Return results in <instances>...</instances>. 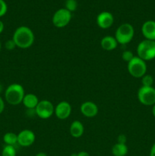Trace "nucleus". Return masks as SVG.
<instances>
[{
    "label": "nucleus",
    "instance_id": "f257e3e1",
    "mask_svg": "<svg viewBox=\"0 0 155 156\" xmlns=\"http://www.w3.org/2000/svg\"><path fill=\"white\" fill-rule=\"evenodd\" d=\"M12 40L15 43L17 47L27 49L33 44L35 36L33 30L30 27L27 26H21L15 30Z\"/></svg>",
    "mask_w": 155,
    "mask_h": 156
},
{
    "label": "nucleus",
    "instance_id": "f03ea898",
    "mask_svg": "<svg viewBox=\"0 0 155 156\" xmlns=\"http://www.w3.org/2000/svg\"><path fill=\"white\" fill-rule=\"evenodd\" d=\"M24 95V87L18 83L11 84L5 91V101L11 105H18L22 103Z\"/></svg>",
    "mask_w": 155,
    "mask_h": 156
},
{
    "label": "nucleus",
    "instance_id": "7ed1b4c3",
    "mask_svg": "<svg viewBox=\"0 0 155 156\" xmlns=\"http://www.w3.org/2000/svg\"><path fill=\"white\" fill-rule=\"evenodd\" d=\"M138 56L145 62L155 59V41L143 40L137 47Z\"/></svg>",
    "mask_w": 155,
    "mask_h": 156
},
{
    "label": "nucleus",
    "instance_id": "20e7f679",
    "mask_svg": "<svg viewBox=\"0 0 155 156\" xmlns=\"http://www.w3.org/2000/svg\"><path fill=\"white\" fill-rule=\"evenodd\" d=\"M135 35L134 27L129 23H124L117 27L115 33V38L118 44L126 45L132 41Z\"/></svg>",
    "mask_w": 155,
    "mask_h": 156
},
{
    "label": "nucleus",
    "instance_id": "39448f33",
    "mask_svg": "<svg viewBox=\"0 0 155 156\" xmlns=\"http://www.w3.org/2000/svg\"><path fill=\"white\" fill-rule=\"evenodd\" d=\"M127 68L129 74L135 79H141L147 74V63L138 56H134L133 59L128 62Z\"/></svg>",
    "mask_w": 155,
    "mask_h": 156
},
{
    "label": "nucleus",
    "instance_id": "423d86ee",
    "mask_svg": "<svg viewBox=\"0 0 155 156\" xmlns=\"http://www.w3.org/2000/svg\"><path fill=\"white\" fill-rule=\"evenodd\" d=\"M138 99L141 105L153 106L155 105V88L141 86L138 91Z\"/></svg>",
    "mask_w": 155,
    "mask_h": 156
},
{
    "label": "nucleus",
    "instance_id": "0eeeda50",
    "mask_svg": "<svg viewBox=\"0 0 155 156\" xmlns=\"http://www.w3.org/2000/svg\"><path fill=\"white\" fill-rule=\"evenodd\" d=\"M71 19V13L65 9H59L53 15L52 21L53 25L58 28H62L68 25Z\"/></svg>",
    "mask_w": 155,
    "mask_h": 156
},
{
    "label": "nucleus",
    "instance_id": "6e6552de",
    "mask_svg": "<svg viewBox=\"0 0 155 156\" xmlns=\"http://www.w3.org/2000/svg\"><path fill=\"white\" fill-rule=\"evenodd\" d=\"M36 115L43 120L49 119L55 112V107L51 101L48 100L40 101L37 106L35 108Z\"/></svg>",
    "mask_w": 155,
    "mask_h": 156
},
{
    "label": "nucleus",
    "instance_id": "1a4fd4ad",
    "mask_svg": "<svg viewBox=\"0 0 155 156\" xmlns=\"http://www.w3.org/2000/svg\"><path fill=\"white\" fill-rule=\"evenodd\" d=\"M35 133L30 129H24L18 134V144L22 147H29L34 143Z\"/></svg>",
    "mask_w": 155,
    "mask_h": 156
},
{
    "label": "nucleus",
    "instance_id": "9d476101",
    "mask_svg": "<svg viewBox=\"0 0 155 156\" xmlns=\"http://www.w3.org/2000/svg\"><path fill=\"white\" fill-rule=\"evenodd\" d=\"M55 115L59 120L68 118L71 114V106L68 101H61L55 107Z\"/></svg>",
    "mask_w": 155,
    "mask_h": 156
},
{
    "label": "nucleus",
    "instance_id": "9b49d317",
    "mask_svg": "<svg viewBox=\"0 0 155 156\" xmlns=\"http://www.w3.org/2000/svg\"><path fill=\"white\" fill-rule=\"evenodd\" d=\"M114 17L109 12H102L97 15V24L101 29H108L113 24Z\"/></svg>",
    "mask_w": 155,
    "mask_h": 156
},
{
    "label": "nucleus",
    "instance_id": "f8f14e48",
    "mask_svg": "<svg viewBox=\"0 0 155 156\" xmlns=\"http://www.w3.org/2000/svg\"><path fill=\"white\" fill-rule=\"evenodd\" d=\"M80 111L84 117L92 118L98 114V107L93 101H85L81 105Z\"/></svg>",
    "mask_w": 155,
    "mask_h": 156
},
{
    "label": "nucleus",
    "instance_id": "ddd939ff",
    "mask_svg": "<svg viewBox=\"0 0 155 156\" xmlns=\"http://www.w3.org/2000/svg\"><path fill=\"white\" fill-rule=\"evenodd\" d=\"M141 33L146 40L155 41V21H145L141 26Z\"/></svg>",
    "mask_w": 155,
    "mask_h": 156
},
{
    "label": "nucleus",
    "instance_id": "4468645a",
    "mask_svg": "<svg viewBox=\"0 0 155 156\" xmlns=\"http://www.w3.org/2000/svg\"><path fill=\"white\" fill-rule=\"evenodd\" d=\"M118 44L115 37L110 36V35L103 37L100 41V46H101L102 49L106 50V51H112V50H115Z\"/></svg>",
    "mask_w": 155,
    "mask_h": 156
},
{
    "label": "nucleus",
    "instance_id": "2eb2a0df",
    "mask_svg": "<svg viewBox=\"0 0 155 156\" xmlns=\"http://www.w3.org/2000/svg\"><path fill=\"white\" fill-rule=\"evenodd\" d=\"M70 134L74 138H80L84 132V127L83 123L79 120H74L70 125Z\"/></svg>",
    "mask_w": 155,
    "mask_h": 156
},
{
    "label": "nucleus",
    "instance_id": "dca6fc26",
    "mask_svg": "<svg viewBox=\"0 0 155 156\" xmlns=\"http://www.w3.org/2000/svg\"><path fill=\"white\" fill-rule=\"evenodd\" d=\"M39 101V99L36 94L30 93L24 95L22 103L27 109H35Z\"/></svg>",
    "mask_w": 155,
    "mask_h": 156
},
{
    "label": "nucleus",
    "instance_id": "f3484780",
    "mask_svg": "<svg viewBox=\"0 0 155 156\" xmlns=\"http://www.w3.org/2000/svg\"><path fill=\"white\" fill-rule=\"evenodd\" d=\"M128 149L126 144L115 143L112 148V154L113 156H126L128 154Z\"/></svg>",
    "mask_w": 155,
    "mask_h": 156
},
{
    "label": "nucleus",
    "instance_id": "a211bd4d",
    "mask_svg": "<svg viewBox=\"0 0 155 156\" xmlns=\"http://www.w3.org/2000/svg\"><path fill=\"white\" fill-rule=\"evenodd\" d=\"M3 141L6 145L15 146L18 143V135L12 132L6 133L3 136Z\"/></svg>",
    "mask_w": 155,
    "mask_h": 156
},
{
    "label": "nucleus",
    "instance_id": "6ab92c4d",
    "mask_svg": "<svg viewBox=\"0 0 155 156\" xmlns=\"http://www.w3.org/2000/svg\"><path fill=\"white\" fill-rule=\"evenodd\" d=\"M16 149L15 146L6 145L2 151V156H16Z\"/></svg>",
    "mask_w": 155,
    "mask_h": 156
},
{
    "label": "nucleus",
    "instance_id": "aec40b11",
    "mask_svg": "<svg viewBox=\"0 0 155 156\" xmlns=\"http://www.w3.org/2000/svg\"><path fill=\"white\" fill-rule=\"evenodd\" d=\"M153 78L150 75L145 74L141 78V84L142 86L144 87H151L153 85Z\"/></svg>",
    "mask_w": 155,
    "mask_h": 156
},
{
    "label": "nucleus",
    "instance_id": "412c9836",
    "mask_svg": "<svg viewBox=\"0 0 155 156\" xmlns=\"http://www.w3.org/2000/svg\"><path fill=\"white\" fill-rule=\"evenodd\" d=\"M78 8L77 0H66L65 2V9L69 11L70 12H73L76 11Z\"/></svg>",
    "mask_w": 155,
    "mask_h": 156
},
{
    "label": "nucleus",
    "instance_id": "4be33fe9",
    "mask_svg": "<svg viewBox=\"0 0 155 156\" xmlns=\"http://www.w3.org/2000/svg\"><path fill=\"white\" fill-rule=\"evenodd\" d=\"M134 54L132 51L130 50H125L122 53V59H123V61L125 62H129L132 59L134 58Z\"/></svg>",
    "mask_w": 155,
    "mask_h": 156
},
{
    "label": "nucleus",
    "instance_id": "5701e85b",
    "mask_svg": "<svg viewBox=\"0 0 155 156\" xmlns=\"http://www.w3.org/2000/svg\"><path fill=\"white\" fill-rule=\"evenodd\" d=\"M8 11V6L4 0H0V17L4 16Z\"/></svg>",
    "mask_w": 155,
    "mask_h": 156
},
{
    "label": "nucleus",
    "instance_id": "b1692460",
    "mask_svg": "<svg viewBox=\"0 0 155 156\" xmlns=\"http://www.w3.org/2000/svg\"><path fill=\"white\" fill-rule=\"evenodd\" d=\"M5 48L8 50H13L15 47H17L16 44H15V43L14 42V41L12 39L6 41L5 44Z\"/></svg>",
    "mask_w": 155,
    "mask_h": 156
},
{
    "label": "nucleus",
    "instance_id": "393cba45",
    "mask_svg": "<svg viewBox=\"0 0 155 156\" xmlns=\"http://www.w3.org/2000/svg\"><path fill=\"white\" fill-rule=\"evenodd\" d=\"M126 141H127V138L124 134H121L118 136L117 139V143H122V144H126Z\"/></svg>",
    "mask_w": 155,
    "mask_h": 156
},
{
    "label": "nucleus",
    "instance_id": "a878e982",
    "mask_svg": "<svg viewBox=\"0 0 155 156\" xmlns=\"http://www.w3.org/2000/svg\"><path fill=\"white\" fill-rule=\"evenodd\" d=\"M26 114L29 117H33L34 115H36V111L35 109H27Z\"/></svg>",
    "mask_w": 155,
    "mask_h": 156
},
{
    "label": "nucleus",
    "instance_id": "bb28decb",
    "mask_svg": "<svg viewBox=\"0 0 155 156\" xmlns=\"http://www.w3.org/2000/svg\"><path fill=\"white\" fill-rule=\"evenodd\" d=\"M5 109V102L3 99L0 97V114L3 112Z\"/></svg>",
    "mask_w": 155,
    "mask_h": 156
},
{
    "label": "nucleus",
    "instance_id": "cd10ccee",
    "mask_svg": "<svg viewBox=\"0 0 155 156\" xmlns=\"http://www.w3.org/2000/svg\"><path fill=\"white\" fill-rule=\"evenodd\" d=\"M76 156H90V154L86 151H81L78 153H76Z\"/></svg>",
    "mask_w": 155,
    "mask_h": 156
},
{
    "label": "nucleus",
    "instance_id": "c85d7f7f",
    "mask_svg": "<svg viewBox=\"0 0 155 156\" xmlns=\"http://www.w3.org/2000/svg\"><path fill=\"white\" fill-rule=\"evenodd\" d=\"M150 156H155V143L152 145L150 150Z\"/></svg>",
    "mask_w": 155,
    "mask_h": 156
},
{
    "label": "nucleus",
    "instance_id": "c756f323",
    "mask_svg": "<svg viewBox=\"0 0 155 156\" xmlns=\"http://www.w3.org/2000/svg\"><path fill=\"white\" fill-rule=\"evenodd\" d=\"M4 24H3V22L2 21H0V34L2 33L3 30H4Z\"/></svg>",
    "mask_w": 155,
    "mask_h": 156
},
{
    "label": "nucleus",
    "instance_id": "7c9ffc66",
    "mask_svg": "<svg viewBox=\"0 0 155 156\" xmlns=\"http://www.w3.org/2000/svg\"><path fill=\"white\" fill-rule=\"evenodd\" d=\"M35 156H47V154L43 152H38V153Z\"/></svg>",
    "mask_w": 155,
    "mask_h": 156
},
{
    "label": "nucleus",
    "instance_id": "2f4dec72",
    "mask_svg": "<svg viewBox=\"0 0 155 156\" xmlns=\"http://www.w3.org/2000/svg\"><path fill=\"white\" fill-rule=\"evenodd\" d=\"M152 114H153V117H155V105H153L152 106Z\"/></svg>",
    "mask_w": 155,
    "mask_h": 156
},
{
    "label": "nucleus",
    "instance_id": "473e14b6",
    "mask_svg": "<svg viewBox=\"0 0 155 156\" xmlns=\"http://www.w3.org/2000/svg\"><path fill=\"white\" fill-rule=\"evenodd\" d=\"M2 91V84L0 83V93Z\"/></svg>",
    "mask_w": 155,
    "mask_h": 156
},
{
    "label": "nucleus",
    "instance_id": "72a5a7b5",
    "mask_svg": "<svg viewBox=\"0 0 155 156\" xmlns=\"http://www.w3.org/2000/svg\"><path fill=\"white\" fill-rule=\"evenodd\" d=\"M1 47H2V46H1V42H0V51H1Z\"/></svg>",
    "mask_w": 155,
    "mask_h": 156
}]
</instances>
